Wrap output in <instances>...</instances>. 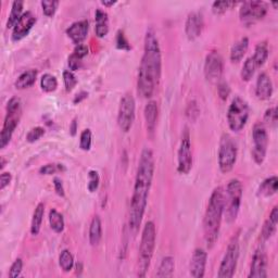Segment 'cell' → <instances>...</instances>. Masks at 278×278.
Instances as JSON below:
<instances>
[{"label": "cell", "instance_id": "2e32d148", "mask_svg": "<svg viewBox=\"0 0 278 278\" xmlns=\"http://www.w3.org/2000/svg\"><path fill=\"white\" fill-rule=\"evenodd\" d=\"M36 23V16L33 14V12L26 11L24 12L20 20L16 24V26L12 30V40L18 42L23 40L24 37H26L30 30Z\"/></svg>", "mask_w": 278, "mask_h": 278}, {"label": "cell", "instance_id": "b9f144b4", "mask_svg": "<svg viewBox=\"0 0 278 278\" xmlns=\"http://www.w3.org/2000/svg\"><path fill=\"white\" fill-rule=\"evenodd\" d=\"M45 135V128H40V126H37V128H32L26 135V140L28 142H35L37 140Z\"/></svg>", "mask_w": 278, "mask_h": 278}, {"label": "cell", "instance_id": "681fc988", "mask_svg": "<svg viewBox=\"0 0 278 278\" xmlns=\"http://www.w3.org/2000/svg\"><path fill=\"white\" fill-rule=\"evenodd\" d=\"M54 190L56 192V194L60 196V197H64V187H63L62 184V180L58 178H54Z\"/></svg>", "mask_w": 278, "mask_h": 278}, {"label": "cell", "instance_id": "9c48e42d", "mask_svg": "<svg viewBox=\"0 0 278 278\" xmlns=\"http://www.w3.org/2000/svg\"><path fill=\"white\" fill-rule=\"evenodd\" d=\"M239 258V239L234 236L230 242L223 260L220 262L218 276L220 278H232L235 275Z\"/></svg>", "mask_w": 278, "mask_h": 278}, {"label": "cell", "instance_id": "52a82bcc", "mask_svg": "<svg viewBox=\"0 0 278 278\" xmlns=\"http://www.w3.org/2000/svg\"><path fill=\"white\" fill-rule=\"evenodd\" d=\"M249 114L250 109L247 101L238 96L234 98L227 111V122L230 128L235 132L244 130L248 122Z\"/></svg>", "mask_w": 278, "mask_h": 278}, {"label": "cell", "instance_id": "30bf717a", "mask_svg": "<svg viewBox=\"0 0 278 278\" xmlns=\"http://www.w3.org/2000/svg\"><path fill=\"white\" fill-rule=\"evenodd\" d=\"M268 14V4L260 0H251V2H244L242 4L239 10L240 21L246 26L256 23Z\"/></svg>", "mask_w": 278, "mask_h": 278}, {"label": "cell", "instance_id": "9f6ffc18", "mask_svg": "<svg viewBox=\"0 0 278 278\" xmlns=\"http://www.w3.org/2000/svg\"><path fill=\"white\" fill-rule=\"evenodd\" d=\"M273 4V6H274V8H275V9L277 8V6H278V4H277V2H273V4Z\"/></svg>", "mask_w": 278, "mask_h": 278}, {"label": "cell", "instance_id": "60d3db41", "mask_svg": "<svg viewBox=\"0 0 278 278\" xmlns=\"http://www.w3.org/2000/svg\"><path fill=\"white\" fill-rule=\"evenodd\" d=\"M88 190L90 192H94L99 187V182H100V178L97 170H90L88 173Z\"/></svg>", "mask_w": 278, "mask_h": 278}, {"label": "cell", "instance_id": "f546056e", "mask_svg": "<svg viewBox=\"0 0 278 278\" xmlns=\"http://www.w3.org/2000/svg\"><path fill=\"white\" fill-rule=\"evenodd\" d=\"M23 7L24 2L21 0H16V2H12V8L11 12L9 14V18L7 21V28H14L16 26V24L20 20L21 16H23Z\"/></svg>", "mask_w": 278, "mask_h": 278}, {"label": "cell", "instance_id": "f1b7e54d", "mask_svg": "<svg viewBox=\"0 0 278 278\" xmlns=\"http://www.w3.org/2000/svg\"><path fill=\"white\" fill-rule=\"evenodd\" d=\"M268 45L266 42H258L256 49H254V54L252 56L256 68L262 66L265 62H266L268 58Z\"/></svg>", "mask_w": 278, "mask_h": 278}, {"label": "cell", "instance_id": "c3c4849f", "mask_svg": "<svg viewBox=\"0 0 278 278\" xmlns=\"http://www.w3.org/2000/svg\"><path fill=\"white\" fill-rule=\"evenodd\" d=\"M11 180H12V175L9 172H4L2 175H0V190H4V189L10 184Z\"/></svg>", "mask_w": 278, "mask_h": 278}, {"label": "cell", "instance_id": "db71d44e", "mask_svg": "<svg viewBox=\"0 0 278 278\" xmlns=\"http://www.w3.org/2000/svg\"><path fill=\"white\" fill-rule=\"evenodd\" d=\"M101 4H102L104 7H112L113 4H116V2H113V0H111V2H101Z\"/></svg>", "mask_w": 278, "mask_h": 278}, {"label": "cell", "instance_id": "8992f818", "mask_svg": "<svg viewBox=\"0 0 278 278\" xmlns=\"http://www.w3.org/2000/svg\"><path fill=\"white\" fill-rule=\"evenodd\" d=\"M242 194L244 189L242 182L237 178L230 180L228 185H227L226 194L224 196V213L228 223L236 220L238 216L240 206H242Z\"/></svg>", "mask_w": 278, "mask_h": 278}, {"label": "cell", "instance_id": "ba28073f", "mask_svg": "<svg viewBox=\"0 0 278 278\" xmlns=\"http://www.w3.org/2000/svg\"><path fill=\"white\" fill-rule=\"evenodd\" d=\"M238 148L232 137L224 134L220 138L218 148V166L222 173H228L234 168L237 161Z\"/></svg>", "mask_w": 278, "mask_h": 278}, {"label": "cell", "instance_id": "74e56055", "mask_svg": "<svg viewBox=\"0 0 278 278\" xmlns=\"http://www.w3.org/2000/svg\"><path fill=\"white\" fill-rule=\"evenodd\" d=\"M59 2H56V0H45V2H42V8L44 14L46 16H54L56 9H58Z\"/></svg>", "mask_w": 278, "mask_h": 278}, {"label": "cell", "instance_id": "ab89813d", "mask_svg": "<svg viewBox=\"0 0 278 278\" xmlns=\"http://www.w3.org/2000/svg\"><path fill=\"white\" fill-rule=\"evenodd\" d=\"M64 166L62 164H54V163H50V164H46L40 168V173L42 175H52L58 172H61V170H64Z\"/></svg>", "mask_w": 278, "mask_h": 278}, {"label": "cell", "instance_id": "bcb514c9", "mask_svg": "<svg viewBox=\"0 0 278 278\" xmlns=\"http://www.w3.org/2000/svg\"><path fill=\"white\" fill-rule=\"evenodd\" d=\"M218 92L220 98L222 100H226L227 98H228L230 94V87L228 84H227V82H225V80L218 82Z\"/></svg>", "mask_w": 278, "mask_h": 278}, {"label": "cell", "instance_id": "277c9868", "mask_svg": "<svg viewBox=\"0 0 278 278\" xmlns=\"http://www.w3.org/2000/svg\"><path fill=\"white\" fill-rule=\"evenodd\" d=\"M156 230L154 222L146 223L144 226L142 234L140 247H139V258H138V276L144 277L147 274L150 266L151 260H152L154 252L156 248Z\"/></svg>", "mask_w": 278, "mask_h": 278}, {"label": "cell", "instance_id": "11a10c76", "mask_svg": "<svg viewBox=\"0 0 278 278\" xmlns=\"http://www.w3.org/2000/svg\"><path fill=\"white\" fill-rule=\"evenodd\" d=\"M4 163H6L4 159V158H2V166H0V168H2V170H4Z\"/></svg>", "mask_w": 278, "mask_h": 278}, {"label": "cell", "instance_id": "f907efd6", "mask_svg": "<svg viewBox=\"0 0 278 278\" xmlns=\"http://www.w3.org/2000/svg\"><path fill=\"white\" fill-rule=\"evenodd\" d=\"M88 52H90V50H88L87 46L83 45V44H80V45H76L73 54H75L78 56H80V58L84 59L85 56L88 54Z\"/></svg>", "mask_w": 278, "mask_h": 278}, {"label": "cell", "instance_id": "ee69618b", "mask_svg": "<svg viewBox=\"0 0 278 278\" xmlns=\"http://www.w3.org/2000/svg\"><path fill=\"white\" fill-rule=\"evenodd\" d=\"M116 47L121 50H128V52L132 48L130 42L126 38L122 30H118L116 34Z\"/></svg>", "mask_w": 278, "mask_h": 278}, {"label": "cell", "instance_id": "f35d334b", "mask_svg": "<svg viewBox=\"0 0 278 278\" xmlns=\"http://www.w3.org/2000/svg\"><path fill=\"white\" fill-rule=\"evenodd\" d=\"M63 80H64V86L66 92L73 90V88L78 85V78L72 71L63 72Z\"/></svg>", "mask_w": 278, "mask_h": 278}, {"label": "cell", "instance_id": "ac0fdd59", "mask_svg": "<svg viewBox=\"0 0 278 278\" xmlns=\"http://www.w3.org/2000/svg\"><path fill=\"white\" fill-rule=\"evenodd\" d=\"M206 258H208V254L204 249L197 248L194 251L192 262H190V275L192 277L202 278L204 276Z\"/></svg>", "mask_w": 278, "mask_h": 278}, {"label": "cell", "instance_id": "ffe728a7", "mask_svg": "<svg viewBox=\"0 0 278 278\" xmlns=\"http://www.w3.org/2000/svg\"><path fill=\"white\" fill-rule=\"evenodd\" d=\"M144 121H146V128L147 132L150 137L154 136V132L156 128V121L158 116H159V108H158V104L154 100L148 101V104L144 106Z\"/></svg>", "mask_w": 278, "mask_h": 278}, {"label": "cell", "instance_id": "7bdbcfd3", "mask_svg": "<svg viewBox=\"0 0 278 278\" xmlns=\"http://www.w3.org/2000/svg\"><path fill=\"white\" fill-rule=\"evenodd\" d=\"M264 121L268 123L270 126H273V128H276L277 121H278V113H277L276 106H273V108H270L265 111Z\"/></svg>", "mask_w": 278, "mask_h": 278}, {"label": "cell", "instance_id": "83f0119b", "mask_svg": "<svg viewBox=\"0 0 278 278\" xmlns=\"http://www.w3.org/2000/svg\"><path fill=\"white\" fill-rule=\"evenodd\" d=\"M44 214H45V204L40 202V204H37L35 208L33 218H32V223H30V234L33 236H37L40 232Z\"/></svg>", "mask_w": 278, "mask_h": 278}, {"label": "cell", "instance_id": "7402d4cb", "mask_svg": "<svg viewBox=\"0 0 278 278\" xmlns=\"http://www.w3.org/2000/svg\"><path fill=\"white\" fill-rule=\"evenodd\" d=\"M94 21H96V26H94V32L99 38L106 37L109 33V18L108 14L101 9H97L94 14Z\"/></svg>", "mask_w": 278, "mask_h": 278}, {"label": "cell", "instance_id": "484cf974", "mask_svg": "<svg viewBox=\"0 0 278 278\" xmlns=\"http://www.w3.org/2000/svg\"><path fill=\"white\" fill-rule=\"evenodd\" d=\"M37 78V71L36 70H28V71L23 72L20 76H18L16 80L14 86L16 90H25L28 88L32 85H34Z\"/></svg>", "mask_w": 278, "mask_h": 278}, {"label": "cell", "instance_id": "9a60e30c", "mask_svg": "<svg viewBox=\"0 0 278 278\" xmlns=\"http://www.w3.org/2000/svg\"><path fill=\"white\" fill-rule=\"evenodd\" d=\"M268 277V256L263 247H258L252 258L249 278Z\"/></svg>", "mask_w": 278, "mask_h": 278}, {"label": "cell", "instance_id": "6da1fadb", "mask_svg": "<svg viewBox=\"0 0 278 278\" xmlns=\"http://www.w3.org/2000/svg\"><path fill=\"white\" fill-rule=\"evenodd\" d=\"M154 173V158L152 151L144 148L139 159L134 192L130 201V227L132 232H136L142 224L144 211H146L149 192L152 184Z\"/></svg>", "mask_w": 278, "mask_h": 278}, {"label": "cell", "instance_id": "f6af8a7d", "mask_svg": "<svg viewBox=\"0 0 278 278\" xmlns=\"http://www.w3.org/2000/svg\"><path fill=\"white\" fill-rule=\"evenodd\" d=\"M23 270V261L22 258H16L14 262V264L11 265L10 270H9V277L16 278L21 275V272Z\"/></svg>", "mask_w": 278, "mask_h": 278}, {"label": "cell", "instance_id": "e575fe53", "mask_svg": "<svg viewBox=\"0 0 278 278\" xmlns=\"http://www.w3.org/2000/svg\"><path fill=\"white\" fill-rule=\"evenodd\" d=\"M59 264L63 272L68 273L74 266V258L71 252L66 249L63 250L59 256Z\"/></svg>", "mask_w": 278, "mask_h": 278}, {"label": "cell", "instance_id": "3957f363", "mask_svg": "<svg viewBox=\"0 0 278 278\" xmlns=\"http://www.w3.org/2000/svg\"><path fill=\"white\" fill-rule=\"evenodd\" d=\"M224 196L223 188L216 187L213 190L206 206L204 218V232L206 244L208 248H212L218 239L224 214Z\"/></svg>", "mask_w": 278, "mask_h": 278}, {"label": "cell", "instance_id": "d6a6232c", "mask_svg": "<svg viewBox=\"0 0 278 278\" xmlns=\"http://www.w3.org/2000/svg\"><path fill=\"white\" fill-rule=\"evenodd\" d=\"M256 68H258L256 66L254 59H252V56H249V58L244 61V66L242 68V73H240L242 80L244 82H249L252 78H254Z\"/></svg>", "mask_w": 278, "mask_h": 278}, {"label": "cell", "instance_id": "5bb4252c", "mask_svg": "<svg viewBox=\"0 0 278 278\" xmlns=\"http://www.w3.org/2000/svg\"><path fill=\"white\" fill-rule=\"evenodd\" d=\"M192 168V151L189 132L186 128L182 136L178 154V170L180 174H188Z\"/></svg>", "mask_w": 278, "mask_h": 278}, {"label": "cell", "instance_id": "8d00e7d4", "mask_svg": "<svg viewBox=\"0 0 278 278\" xmlns=\"http://www.w3.org/2000/svg\"><path fill=\"white\" fill-rule=\"evenodd\" d=\"M92 134L90 130H84L80 134V148L84 151H88L92 147Z\"/></svg>", "mask_w": 278, "mask_h": 278}, {"label": "cell", "instance_id": "d590c367", "mask_svg": "<svg viewBox=\"0 0 278 278\" xmlns=\"http://www.w3.org/2000/svg\"><path fill=\"white\" fill-rule=\"evenodd\" d=\"M236 4V2H214L212 4V11L216 14H223Z\"/></svg>", "mask_w": 278, "mask_h": 278}, {"label": "cell", "instance_id": "d4e9b609", "mask_svg": "<svg viewBox=\"0 0 278 278\" xmlns=\"http://www.w3.org/2000/svg\"><path fill=\"white\" fill-rule=\"evenodd\" d=\"M277 189H278L277 176H270V178L264 180L261 182V185L258 186V194L260 196V197H264V198L272 197V196H274L277 192Z\"/></svg>", "mask_w": 278, "mask_h": 278}, {"label": "cell", "instance_id": "1f68e13d", "mask_svg": "<svg viewBox=\"0 0 278 278\" xmlns=\"http://www.w3.org/2000/svg\"><path fill=\"white\" fill-rule=\"evenodd\" d=\"M49 223L52 230L56 234H60L64 230V218L56 208H52L49 212Z\"/></svg>", "mask_w": 278, "mask_h": 278}, {"label": "cell", "instance_id": "44dd1931", "mask_svg": "<svg viewBox=\"0 0 278 278\" xmlns=\"http://www.w3.org/2000/svg\"><path fill=\"white\" fill-rule=\"evenodd\" d=\"M256 94L260 100H268L273 94V83L266 73L263 72L258 76Z\"/></svg>", "mask_w": 278, "mask_h": 278}, {"label": "cell", "instance_id": "5b68a950", "mask_svg": "<svg viewBox=\"0 0 278 278\" xmlns=\"http://www.w3.org/2000/svg\"><path fill=\"white\" fill-rule=\"evenodd\" d=\"M21 100L18 97H12L7 104V114L4 118L2 134H0V148L4 149L10 142L12 135L20 122L22 114Z\"/></svg>", "mask_w": 278, "mask_h": 278}, {"label": "cell", "instance_id": "603a6c76", "mask_svg": "<svg viewBox=\"0 0 278 278\" xmlns=\"http://www.w3.org/2000/svg\"><path fill=\"white\" fill-rule=\"evenodd\" d=\"M278 223V206H275L273 208V210L270 213L268 218L265 220V223L263 225V228L261 232V237L263 240H268L272 236L274 235L276 232V227Z\"/></svg>", "mask_w": 278, "mask_h": 278}, {"label": "cell", "instance_id": "4316f807", "mask_svg": "<svg viewBox=\"0 0 278 278\" xmlns=\"http://www.w3.org/2000/svg\"><path fill=\"white\" fill-rule=\"evenodd\" d=\"M102 238V224L98 216H94L90 226V242L92 246H98Z\"/></svg>", "mask_w": 278, "mask_h": 278}, {"label": "cell", "instance_id": "7dc6e473", "mask_svg": "<svg viewBox=\"0 0 278 278\" xmlns=\"http://www.w3.org/2000/svg\"><path fill=\"white\" fill-rule=\"evenodd\" d=\"M82 58L78 56L75 54H72L68 56V66L71 71H78L82 66Z\"/></svg>", "mask_w": 278, "mask_h": 278}, {"label": "cell", "instance_id": "7c38bea8", "mask_svg": "<svg viewBox=\"0 0 278 278\" xmlns=\"http://www.w3.org/2000/svg\"><path fill=\"white\" fill-rule=\"evenodd\" d=\"M135 99L130 94H126L122 97L118 106V128L124 132H128L135 121Z\"/></svg>", "mask_w": 278, "mask_h": 278}, {"label": "cell", "instance_id": "8fae6325", "mask_svg": "<svg viewBox=\"0 0 278 278\" xmlns=\"http://www.w3.org/2000/svg\"><path fill=\"white\" fill-rule=\"evenodd\" d=\"M252 139H254V147H252V158L256 164H262L265 160L268 147V134L266 128L262 123H256L252 130Z\"/></svg>", "mask_w": 278, "mask_h": 278}, {"label": "cell", "instance_id": "e0dca14e", "mask_svg": "<svg viewBox=\"0 0 278 278\" xmlns=\"http://www.w3.org/2000/svg\"><path fill=\"white\" fill-rule=\"evenodd\" d=\"M202 28H204V18L200 12L194 11L188 14L186 24H185V32L189 40H194L196 38L201 35Z\"/></svg>", "mask_w": 278, "mask_h": 278}, {"label": "cell", "instance_id": "f5cc1de1", "mask_svg": "<svg viewBox=\"0 0 278 278\" xmlns=\"http://www.w3.org/2000/svg\"><path fill=\"white\" fill-rule=\"evenodd\" d=\"M76 128H76V121H75V120H74V121L71 124V126H70V130H71V134L72 135L76 134Z\"/></svg>", "mask_w": 278, "mask_h": 278}, {"label": "cell", "instance_id": "836d02e7", "mask_svg": "<svg viewBox=\"0 0 278 278\" xmlns=\"http://www.w3.org/2000/svg\"><path fill=\"white\" fill-rule=\"evenodd\" d=\"M40 87L44 92H52L58 87V80H56L54 75L46 73L40 78Z\"/></svg>", "mask_w": 278, "mask_h": 278}, {"label": "cell", "instance_id": "7a4b0ae2", "mask_svg": "<svg viewBox=\"0 0 278 278\" xmlns=\"http://www.w3.org/2000/svg\"><path fill=\"white\" fill-rule=\"evenodd\" d=\"M162 70V58L159 40L152 30L144 36V50L138 72V92L142 98H151L159 84Z\"/></svg>", "mask_w": 278, "mask_h": 278}, {"label": "cell", "instance_id": "d6986e66", "mask_svg": "<svg viewBox=\"0 0 278 278\" xmlns=\"http://www.w3.org/2000/svg\"><path fill=\"white\" fill-rule=\"evenodd\" d=\"M88 28H90V23H88L87 20L76 21L71 24V26L68 28L66 35L71 38V40L74 44L80 45V44L86 40Z\"/></svg>", "mask_w": 278, "mask_h": 278}, {"label": "cell", "instance_id": "cb8c5ba5", "mask_svg": "<svg viewBox=\"0 0 278 278\" xmlns=\"http://www.w3.org/2000/svg\"><path fill=\"white\" fill-rule=\"evenodd\" d=\"M249 48L248 37H242L238 42L234 44L230 49V61L232 63H238L242 60L246 52Z\"/></svg>", "mask_w": 278, "mask_h": 278}, {"label": "cell", "instance_id": "816d5d0a", "mask_svg": "<svg viewBox=\"0 0 278 278\" xmlns=\"http://www.w3.org/2000/svg\"><path fill=\"white\" fill-rule=\"evenodd\" d=\"M87 96H88V92H80V94H76V96H75V98H74V104H78V102H80L82 100L86 99Z\"/></svg>", "mask_w": 278, "mask_h": 278}, {"label": "cell", "instance_id": "4fadbf2b", "mask_svg": "<svg viewBox=\"0 0 278 278\" xmlns=\"http://www.w3.org/2000/svg\"><path fill=\"white\" fill-rule=\"evenodd\" d=\"M224 72V61L216 50L208 52L204 62V75L208 82L216 84L220 82Z\"/></svg>", "mask_w": 278, "mask_h": 278}, {"label": "cell", "instance_id": "4dcf8cb0", "mask_svg": "<svg viewBox=\"0 0 278 278\" xmlns=\"http://www.w3.org/2000/svg\"><path fill=\"white\" fill-rule=\"evenodd\" d=\"M174 270H175L174 258L172 256H166L162 258L159 270H158L156 276L160 278L172 277L174 275Z\"/></svg>", "mask_w": 278, "mask_h": 278}]
</instances>
